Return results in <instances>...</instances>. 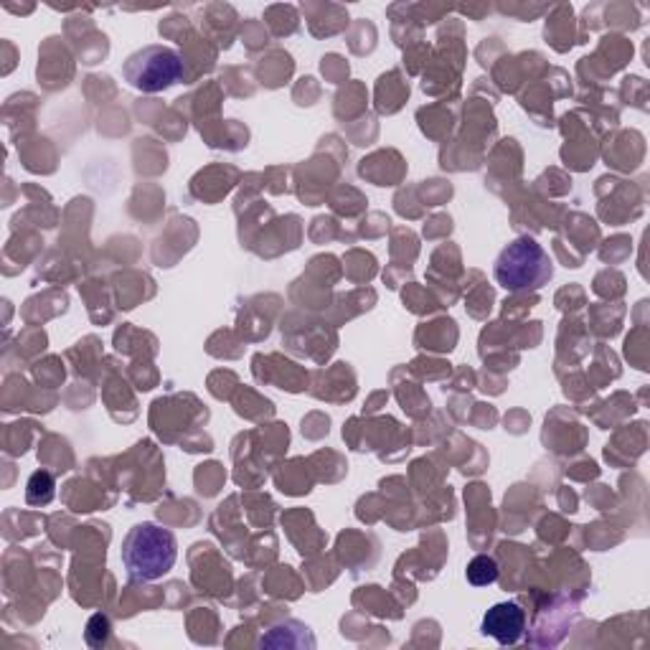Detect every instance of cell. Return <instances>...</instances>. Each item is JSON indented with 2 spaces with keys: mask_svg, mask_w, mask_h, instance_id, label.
I'll return each instance as SVG.
<instances>
[{
  "mask_svg": "<svg viewBox=\"0 0 650 650\" xmlns=\"http://www.w3.org/2000/svg\"><path fill=\"white\" fill-rule=\"evenodd\" d=\"M57 495V483H53V476L46 470H36L34 476L28 478L26 486V501L30 506H46V503L53 501Z\"/></svg>",
  "mask_w": 650,
  "mask_h": 650,
  "instance_id": "cell-5",
  "label": "cell"
},
{
  "mask_svg": "<svg viewBox=\"0 0 650 650\" xmlns=\"http://www.w3.org/2000/svg\"><path fill=\"white\" fill-rule=\"evenodd\" d=\"M84 638H87V643L91 648H102L107 640H110V617L102 613L91 617L87 623V630H84Z\"/></svg>",
  "mask_w": 650,
  "mask_h": 650,
  "instance_id": "cell-7",
  "label": "cell"
},
{
  "mask_svg": "<svg viewBox=\"0 0 650 650\" xmlns=\"http://www.w3.org/2000/svg\"><path fill=\"white\" fill-rule=\"evenodd\" d=\"M120 554L133 582H156L173 569L179 560V544L163 526L137 524L122 539Z\"/></svg>",
  "mask_w": 650,
  "mask_h": 650,
  "instance_id": "cell-1",
  "label": "cell"
},
{
  "mask_svg": "<svg viewBox=\"0 0 650 650\" xmlns=\"http://www.w3.org/2000/svg\"><path fill=\"white\" fill-rule=\"evenodd\" d=\"M493 274L508 293H529L541 290L554 278V265L549 252L534 236H518L501 249Z\"/></svg>",
  "mask_w": 650,
  "mask_h": 650,
  "instance_id": "cell-2",
  "label": "cell"
},
{
  "mask_svg": "<svg viewBox=\"0 0 650 650\" xmlns=\"http://www.w3.org/2000/svg\"><path fill=\"white\" fill-rule=\"evenodd\" d=\"M122 76L143 95H158L183 79V59L171 46L150 44L130 53L122 64Z\"/></svg>",
  "mask_w": 650,
  "mask_h": 650,
  "instance_id": "cell-3",
  "label": "cell"
},
{
  "mask_svg": "<svg viewBox=\"0 0 650 650\" xmlns=\"http://www.w3.org/2000/svg\"><path fill=\"white\" fill-rule=\"evenodd\" d=\"M465 577L473 587H488L499 579V564H495L493 556L478 554L476 560H470L468 569H465Z\"/></svg>",
  "mask_w": 650,
  "mask_h": 650,
  "instance_id": "cell-6",
  "label": "cell"
},
{
  "mask_svg": "<svg viewBox=\"0 0 650 650\" xmlns=\"http://www.w3.org/2000/svg\"><path fill=\"white\" fill-rule=\"evenodd\" d=\"M483 636H491L501 646H514L526 630V613L516 602H499L483 615Z\"/></svg>",
  "mask_w": 650,
  "mask_h": 650,
  "instance_id": "cell-4",
  "label": "cell"
}]
</instances>
